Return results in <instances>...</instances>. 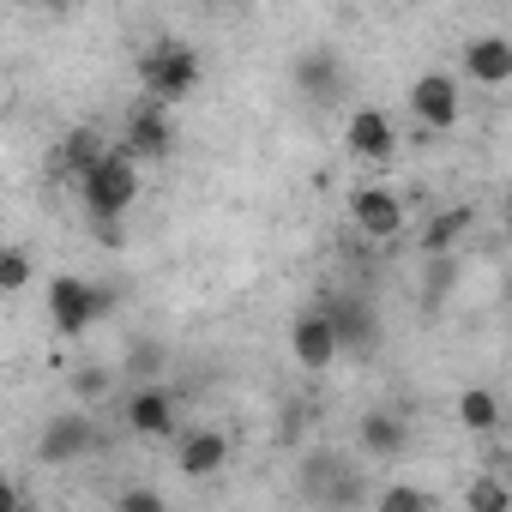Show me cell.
Returning a JSON list of instances; mask_svg holds the SVG:
<instances>
[{
    "label": "cell",
    "instance_id": "24",
    "mask_svg": "<svg viewBox=\"0 0 512 512\" xmlns=\"http://www.w3.org/2000/svg\"><path fill=\"white\" fill-rule=\"evenodd\" d=\"M458 272H464V260H458V253H446V260H434L428 266V302H440L452 284H458Z\"/></svg>",
    "mask_w": 512,
    "mask_h": 512
},
{
    "label": "cell",
    "instance_id": "8",
    "mask_svg": "<svg viewBox=\"0 0 512 512\" xmlns=\"http://www.w3.org/2000/svg\"><path fill=\"white\" fill-rule=\"evenodd\" d=\"M121 422H127V434H139V440H163V434H175V398H169L163 386H133Z\"/></svg>",
    "mask_w": 512,
    "mask_h": 512
},
{
    "label": "cell",
    "instance_id": "20",
    "mask_svg": "<svg viewBox=\"0 0 512 512\" xmlns=\"http://www.w3.org/2000/svg\"><path fill=\"white\" fill-rule=\"evenodd\" d=\"M31 253L25 247H0V296H19V290H31Z\"/></svg>",
    "mask_w": 512,
    "mask_h": 512
},
{
    "label": "cell",
    "instance_id": "15",
    "mask_svg": "<svg viewBox=\"0 0 512 512\" xmlns=\"http://www.w3.org/2000/svg\"><path fill=\"white\" fill-rule=\"evenodd\" d=\"M356 440H362L368 458H398L404 440H410V428H404V416H392V410H368L362 428H356Z\"/></svg>",
    "mask_w": 512,
    "mask_h": 512
},
{
    "label": "cell",
    "instance_id": "14",
    "mask_svg": "<svg viewBox=\"0 0 512 512\" xmlns=\"http://www.w3.org/2000/svg\"><path fill=\"white\" fill-rule=\"evenodd\" d=\"M464 73H470L476 85H488V91L512 85V43H506V37H476V43L464 49Z\"/></svg>",
    "mask_w": 512,
    "mask_h": 512
},
{
    "label": "cell",
    "instance_id": "19",
    "mask_svg": "<svg viewBox=\"0 0 512 512\" xmlns=\"http://www.w3.org/2000/svg\"><path fill=\"white\" fill-rule=\"evenodd\" d=\"M374 512H434V494L416 488V482H386L380 500H374Z\"/></svg>",
    "mask_w": 512,
    "mask_h": 512
},
{
    "label": "cell",
    "instance_id": "11",
    "mask_svg": "<svg viewBox=\"0 0 512 512\" xmlns=\"http://www.w3.org/2000/svg\"><path fill=\"white\" fill-rule=\"evenodd\" d=\"M344 145H350L356 157L380 163V157H392L398 127H392V115H386V109H356V115H350V127H344Z\"/></svg>",
    "mask_w": 512,
    "mask_h": 512
},
{
    "label": "cell",
    "instance_id": "18",
    "mask_svg": "<svg viewBox=\"0 0 512 512\" xmlns=\"http://www.w3.org/2000/svg\"><path fill=\"white\" fill-rule=\"evenodd\" d=\"M458 416H464V428H470V434H494V428H500V404H494V392H488V386H464Z\"/></svg>",
    "mask_w": 512,
    "mask_h": 512
},
{
    "label": "cell",
    "instance_id": "1",
    "mask_svg": "<svg viewBox=\"0 0 512 512\" xmlns=\"http://www.w3.org/2000/svg\"><path fill=\"white\" fill-rule=\"evenodd\" d=\"M79 199H85V211H91L97 223H121V217L133 211V199H139V163H127V157L109 145L103 163H97L91 175H79Z\"/></svg>",
    "mask_w": 512,
    "mask_h": 512
},
{
    "label": "cell",
    "instance_id": "6",
    "mask_svg": "<svg viewBox=\"0 0 512 512\" xmlns=\"http://www.w3.org/2000/svg\"><path fill=\"white\" fill-rule=\"evenodd\" d=\"M97 446H103V428H97L85 410H67V416H55V422L43 428L37 458H43V464H73V458H85V452H97Z\"/></svg>",
    "mask_w": 512,
    "mask_h": 512
},
{
    "label": "cell",
    "instance_id": "12",
    "mask_svg": "<svg viewBox=\"0 0 512 512\" xmlns=\"http://www.w3.org/2000/svg\"><path fill=\"white\" fill-rule=\"evenodd\" d=\"M320 314H326V326H332V338H338V356H344V350H374V344H380V320H374L362 302H326Z\"/></svg>",
    "mask_w": 512,
    "mask_h": 512
},
{
    "label": "cell",
    "instance_id": "7",
    "mask_svg": "<svg viewBox=\"0 0 512 512\" xmlns=\"http://www.w3.org/2000/svg\"><path fill=\"white\" fill-rule=\"evenodd\" d=\"M350 217H356V229H362L368 241L404 235V199H398L392 187H356V193H350Z\"/></svg>",
    "mask_w": 512,
    "mask_h": 512
},
{
    "label": "cell",
    "instance_id": "13",
    "mask_svg": "<svg viewBox=\"0 0 512 512\" xmlns=\"http://www.w3.org/2000/svg\"><path fill=\"white\" fill-rule=\"evenodd\" d=\"M476 229V211L470 205H452V211H440V217H428L422 223V235H416V247L428 253V260H446V253H458L464 247V235Z\"/></svg>",
    "mask_w": 512,
    "mask_h": 512
},
{
    "label": "cell",
    "instance_id": "10",
    "mask_svg": "<svg viewBox=\"0 0 512 512\" xmlns=\"http://www.w3.org/2000/svg\"><path fill=\"white\" fill-rule=\"evenodd\" d=\"M290 350H296V362H302L308 374H326V368L338 362V338H332V326H326L320 308H308V314L290 326Z\"/></svg>",
    "mask_w": 512,
    "mask_h": 512
},
{
    "label": "cell",
    "instance_id": "3",
    "mask_svg": "<svg viewBox=\"0 0 512 512\" xmlns=\"http://www.w3.org/2000/svg\"><path fill=\"white\" fill-rule=\"evenodd\" d=\"M109 308H115V296L103 284H85V278H55L49 284V320H55L61 338H85Z\"/></svg>",
    "mask_w": 512,
    "mask_h": 512
},
{
    "label": "cell",
    "instance_id": "23",
    "mask_svg": "<svg viewBox=\"0 0 512 512\" xmlns=\"http://www.w3.org/2000/svg\"><path fill=\"white\" fill-rule=\"evenodd\" d=\"M157 368H163V350H157V344H139V350L127 356V386H151Z\"/></svg>",
    "mask_w": 512,
    "mask_h": 512
},
{
    "label": "cell",
    "instance_id": "21",
    "mask_svg": "<svg viewBox=\"0 0 512 512\" xmlns=\"http://www.w3.org/2000/svg\"><path fill=\"white\" fill-rule=\"evenodd\" d=\"M464 506H470V512H512V488H506L500 476H476L470 494H464Z\"/></svg>",
    "mask_w": 512,
    "mask_h": 512
},
{
    "label": "cell",
    "instance_id": "17",
    "mask_svg": "<svg viewBox=\"0 0 512 512\" xmlns=\"http://www.w3.org/2000/svg\"><path fill=\"white\" fill-rule=\"evenodd\" d=\"M296 79H302V91H308V97H320V103H326V97L338 91V61H332V49H308V55L296 61Z\"/></svg>",
    "mask_w": 512,
    "mask_h": 512
},
{
    "label": "cell",
    "instance_id": "16",
    "mask_svg": "<svg viewBox=\"0 0 512 512\" xmlns=\"http://www.w3.org/2000/svg\"><path fill=\"white\" fill-rule=\"evenodd\" d=\"M103 151H109V139H103L97 127H73V133L61 139V169H67V175H91V169L103 163Z\"/></svg>",
    "mask_w": 512,
    "mask_h": 512
},
{
    "label": "cell",
    "instance_id": "2",
    "mask_svg": "<svg viewBox=\"0 0 512 512\" xmlns=\"http://www.w3.org/2000/svg\"><path fill=\"white\" fill-rule=\"evenodd\" d=\"M139 85H145V103L169 109L199 85V55L181 49V43H157V49L139 55Z\"/></svg>",
    "mask_w": 512,
    "mask_h": 512
},
{
    "label": "cell",
    "instance_id": "4",
    "mask_svg": "<svg viewBox=\"0 0 512 512\" xmlns=\"http://www.w3.org/2000/svg\"><path fill=\"white\" fill-rule=\"evenodd\" d=\"M410 115H416L422 133H452L458 115H464V85L452 73H422L410 85Z\"/></svg>",
    "mask_w": 512,
    "mask_h": 512
},
{
    "label": "cell",
    "instance_id": "25",
    "mask_svg": "<svg viewBox=\"0 0 512 512\" xmlns=\"http://www.w3.org/2000/svg\"><path fill=\"white\" fill-rule=\"evenodd\" d=\"M115 512H169V506H163L157 488H127V494L115 500Z\"/></svg>",
    "mask_w": 512,
    "mask_h": 512
},
{
    "label": "cell",
    "instance_id": "9",
    "mask_svg": "<svg viewBox=\"0 0 512 512\" xmlns=\"http://www.w3.org/2000/svg\"><path fill=\"white\" fill-rule=\"evenodd\" d=\"M223 464H229V440H223L217 428H193V434L175 440V470H181L187 482H205V476H217Z\"/></svg>",
    "mask_w": 512,
    "mask_h": 512
},
{
    "label": "cell",
    "instance_id": "5",
    "mask_svg": "<svg viewBox=\"0 0 512 512\" xmlns=\"http://www.w3.org/2000/svg\"><path fill=\"white\" fill-rule=\"evenodd\" d=\"M115 151H121L127 163H163V157L175 151V121H169V109L139 103V109L127 115V133H121Z\"/></svg>",
    "mask_w": 512,
    "mask_h": 512
},
{
    "label": "cell",
    "instance_id": "22",
    "mask_svg": "<svg viewBox=\"0 0 512 512\" xmlns=\"http://www.w3.org/2000/svg\"><path fill=\"white\" fill-rule=\"evenodd\" d=\"M109 386H115V374H109V368H79V374H73V398H79V404L109 398Z\"/></svg>",
    "mask_w": 512,
    "mask_h": 512
},
{
    "label": "cell",
    "instance_id": "26",
    "mask_svg": "<svg viewBox=\"0 0 512 512\" xmlns=\"http://www.w3.org/2000/svg\"><path fill=\"white\" fill-rule=\"evenodd\" d=\"M0 512H37V506H31V494H25L13 476H0Z\"/></svg>",
    "mask_w": 512,
    "mask_h": 512
}]
</instances>
